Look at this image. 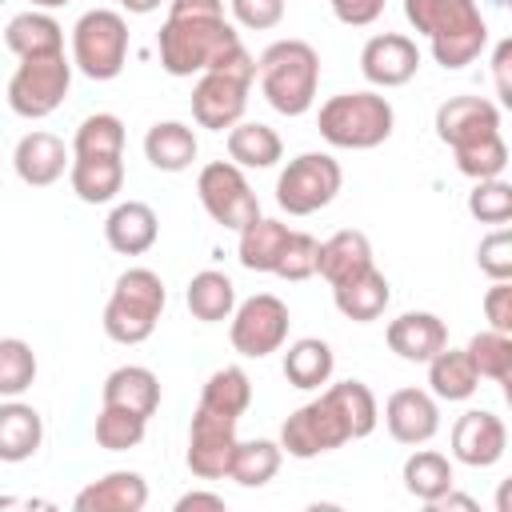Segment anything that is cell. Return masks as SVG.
<instances>
[{
    "instance_id": "cell-1",
    "label": "cell",
    "mask_w": 512,
    "mask_h": 512,
    "mask_svg": "<svg viewBox=\"0 0 512 512\" xmlns=\"http://www.w3.org/2000/svg\"><path fill=\"white\" fill-rule=\"evenodd\" d=\"M156 56L168 76H200L220 68L256 80V56L244 48L228 16H168L156 32Z\"/></svg>"
},
{
    "instance_id": "cell-2",
    "label": "cell",
    "mask_w": 512,
    "mask_h": 512,
    "mask_svg": "<svg viewBox=\"0 0 512 512\" xmlns=\"http://www.w3.org/2000/svg\"><path fill=\"white\" fill-rule=\"evenodd\" d=\"M404 20L432 48V60L448 72L476 64L488 48V20L476 0H404Z\"/></svg>"
},
{
    "instance_id": "cell-3",
    "label": "cell",
    "mask_w": 512,
    "mask_h": 512,
    "mask_svg": "<svg viewBox=\"0 0 512 512\" xmlns=\"http://www.w3.org/2000/svg\"><path fill=\"white\" fill-rule=\"evenodd\" d=\"M256 80L280 116H304L320 92V56L308 40H276L256 56Z\"/></svg>"
},
{
    "instance_id": "cell-4",
    "label": "cell",
    "mask_w": 512,
    "mask_h": 512,
    "mask_svg": "<svg viewBox=\"0 0 512 512\" xmlns=\"http://www.w3.org/2000/svg\"><path fill=\"white\" fill-rule=\"evenodd\" d=\"M316 128L324 144L348 148V152H368L380 148L392 128H396V108L380 88H360V92H336L320 104Z\"/></svg>"
},
{
    "instance_id": "cell-5",
    "label": "cell",
    "mask_w": 512,
    "mask_h": 512,
    "mask_svg": "<svg viewBox=\"0 0 512 512\" xmlns=\"http://www.w3.org/2000/svg\"><path fill=\"white\" fill-rule=\"evenodd\" d=\"M168 304V288L160 280V272L152 268H128L116 276L112 296L104 304V336L116 344H144Z\"/></svg>"
},
{
    "instance_id": "cell-6",
    "label": "cell",
    "mask_w": 512,
    "mask_h": 512,
    "mask_svg": "<svg viewBox=\"0 0 512 512\" xmlns=\"http://www.w3.org/2000/svg\"><path fill=\"white\" fill-rule=\"evenodd\" d=\"M128 20L116 8H88L72 24V68L88 80H116L128 60Z\"/></svg>"
},
{
    "instance_id": "cell-7",
    "label": "cell",
    "mask_w": 512,
    "mask_h": 512,
    "mask_svg": "<svg viewBox=\"0 0 512 512\" xmlns=\"http://www.w3.org/2000/svg\"><path fill=\"white\" fill-rule=\"evenodd\" d=\"M72 72H76L72 68V56H64V52L20 60L16 72H12V80H8V92H4L8 96V108L16 116H24V120L52 116L64 104L68 88H72Z\"/></svg>"
},
{
    "instance_id": "cell-8",
    "label": "cell",
    "mask_w": 512,
    "mask_h": 512,
    "mask_svg": "<svg viewBox=\"0 0 512 512\" xmlns=\"http://www.w3.org/2000/svg\"><path fill=\"white\" fill-rule=\"evenodd\" d=\"M344 168L332 152H300L276 176V204L288 216H312L340 196Z\"/></svg>"
},
{
    "instance_id": "cell-9",
    "label": "cell",
    "mask_w": 512,
    "mask_h": 512,
    "mask_svg": "<svg viewBox=\"0 0 512 512\" xmlns=\"http://www.w3.org/2000/svg\"><path fill=\"white\" fill-rule=\"evenodd\" d=\"M348 440H352L348 420L340 416V408L332 404V396L320 392L316 400H308V404H300L296 412L284 416L276 444H280L292 460H316V456H324V452L344 448Z\"/></svg>"
},
{
    "instance_id": "cell-10",
    "label": "cell",
    "mask_w": 512,
    "mask_h": 512,
    "mask_svg": "<svg viewBox=\"0 0 512 512\" xmlns=\"http://www.w3.org/2000/svg\"><path fill=\"white\" fill-rule=\"evenodd\" d=\"M288 324H292L288 304L272 292H256L248 300H236L228 316V340L240 356L264 360L288 344Z\"/></svg>"
},
{
    "instance_id": "cell-11",
    "label": "cell",
    "mask_w": 512,
    "mask_h": 512,
    "mask_svg": "<svg viewBox=\"0 0 512 512\" xmlns=\"http://www.w3.org/2000/svg\"><path fill=\"white\" fill-rule=\"evenodd\" d=\"M196 196L204 204V212L228 228V232H240L248 220L260 216V200L244 176V168H236L232 160H212L200 168L196 176Z\"/></svg>"
},
{
    "instance_id": "cell-12",
    "label": "cell",
    "mask_w": 512,
    "mask_h": 512,
    "mask_svg": "<svg viewBox=\"0 0 512 512\" xmlns=\"http://www.w3.org/2000/svg\"><path fill=\"white\" fill-rule=\"evenodd\" d=\"M236 416H224V412H212L204 404H196L192 412V424H188V452H184V464L196 480H224L228 476V464H232V452H236Z\"/></svg>"
},
{
    "instance_id": "cell-13",
    "label": "cell",
    "mask_w": 512,
    "mask_h": 512,
    "mask_svg": "<svg viewBox=\"0 0 512 512\" xmlns=\"http://www.w3.org/2000/svg\"><path fill=\"white\" fill-rule=\"evenodd\" d=\"M248 92H252V76L208 68L192 84V120L208 132H228L232 124L244 120Z\"/></svg>"
},
{
    "instance_id": "cell-14",
    "label": "cell",
    "mask_w": 512,
    "mask_h": 512,
    "mask_svg": "<svg viewBox=\"0 0 512 512\" xmlns=\"http://www.w3.org/2000/svg\"><path fill=\"white\" fill-rule=\"evenodd\" d=\"M432 128H436L440 144H448L452 152L480 144L500 132V104H492L488 96H448L436 108Z\"/></svg>"
},
{
    "instance_id": "cell-15",
    "label": "cell",
    "mask_w": 512,
    "mask_h": 512,
    "mask_svg": "<svg viewBox=\"0 0 512 512\" xmlns=\"http://www.w3.org/2000/svg\"><path fill=\"white\" fill-rule=\"evenodd\" d=\"M360 72L372 88H400L420 72V48L404 32H376L360 48Z\"/></svg>"
},
{
    "instance_id": "cell-16",
    "label": "cell",
    "mask_w": 512,
    "mask_h": 512,
    "mask_svg": "<svg viewBox=\"0 0 512 512\" xmlns=\"http://www.w3.org/2000/svg\"><path fill=\"white\" fill-rule=\"evenodd\" d=\"M508 448V428L488 408H468L452 424V460L464 468H492Z\"/></svg>"
},
{
    "instance_id": "cell-17",
    "label": "cell",
    "mask_w": 512,
    "mask_h": 512,
    "mask_svg": "<svg viewBox=\"0 0 512 512\" xmlns=\"http://www.w3.org/2000/svg\"><path fill=\"white\" fill-rule=\"evenodd\" d=\"M384 428L396 444H428L440 432V400L428 388H396L384 400Z\"/></svg>"
},
{
    "instance_id": "cell-18",
    "label": "cell",
    "mask_w": 512,
    "mask_h": 512,
    "mask_svg": "<svg viewBox=\"0 0 512 512\" xmlns=\"http://www.w3.org/2000/svg\"><path fill=\"white\" fill-rule=\"evenodd\" d=\"M72 164V148L56 136V132H44V128H32L16 140L12 148V168L16 176L28 184V188H48L56 184Z\"/></svg>"
},
{
    "instance_id": "cell-19",
    "label": "cell",
    "mask_w": 512,
    "mask_h": 512,
    "mask_svg": "<svg viewBox=\"0 0 512 512\" xmlns=\"http://www.w3.org/2000/svg\"><path fill=\"white\" fill-rule=\"evenodd\" d=\"M388 348L408 364H428L448 344V324L436 312H400L384 328Z\"/></svg>"
},
{
    "instance_id": "cell-20",
    "label": "cell",
    "mask_w": 512,
    "mask_h": 512,
    "mask_svg": "<svg viewBox=\"0 0 512 512\" xmlns=\"http://www.w3.org/2000/svg\"><path fill=\"white\" fill-rule=\"evenodd\" d=\"M144 504H148V480L128 468L104 472L100 480L84 484L72 500L76 512H140Z\"/></svg>"
},
{
    "instance_id": "cell-21",
    "label": "cell",
    "mask_w": 512,
    "mask_h": 512,
    "mask_svg": "<svg viewBox=\"0 0 512 512\" xmlns=\"http://www.w3.org/2000/svg\"><path fill=\"white\" fill-rule=\"evenodd\" d=\"M160 236V220L144 200H120L104 220V240L120 256H144Z\"/></svg>"
},
{
    "instance_id": "cell-22",
    "label": "cell",
    "mask_w": 512,
    "mask_h": 512,
    "mask_svg": "<svg viewBox=\"0 0 512 512\" xmlns=\"http://www.w3.org/2000/svg\"><path fill=\"white\" fill-rule=\"evenodd\" d=\"M44 444V416L24 404L20 396H8L0 404V464H24Z\"/></svg>"
},
{
    "instance_id": "cell-23",
    "label": "cell",
    "mask_w": 512,
    "mask_h": 512,
    "mask_svg": "<svg viewBox=\"0 0 512 512\" xmlns=\"http://www.w3.org/2000/svg\"><path fill=\"white\" fill-rule=\"evenodd\" d=\"M368 268H372V244H368V236L360 228H340L328 240H320L316 272L328 280V288L348 284L352 276H360Z\"/></svg>"
},
{
    "instance_id": "cell-24",
    "label": "cell",
    "mask_w": 512,
    "mask_h": 512,
    "mask_svg": "<svg viewBox=\"0 0 512 512\" xmlns=\"http://www.w3.org/2000/svg\"><path fill=\"white\" fill-rule=\"evenodd\" d=\"M388 300H392V284H388V276H384L376 264H372L368 272L352 276L348 284H336V288H332L336 312H340L344 320H352V324H372V320H380L384 308H388Z\"/></svg>"
},
{
    "instance_id": "cell-25",
    "label": "cell",
    "mask_w": 512,
    "mask_h": 512,
    "mask_svg": "<svg viewBox=\"0 0 512 512\" xmlns=\"http://www.w3.org/2000/svg\"><path fill=\"white\" fill-rule=\"evenodd\" d=\"M4 48L20 60L28 56H52V52H64V28L52 12H40V8H28V12H16L8 24H4Z\"/></svg>"
},
{
    "instance_id": "cell-26",
    "label": "cell",
    "mask_w": 512,
    "mask_h": 512,
    "mask_svg": "<svg viewBox=\"0 0 512 512\" xmlns=\"http://www.w3.org/2000/svg\"><path fill=\"white\" fill-rule=\"evenodd\" d=\"M100 404H116V408L152 416L160 408V376L152 368H144V364H120V368H112L104 376Z\"/></svg>"
},
{
    "instance_id": "cell-27",
    "label": "cell",
    "mask_w": 512,
    "mask_h": 512,
    "mask_svg": "<svg viewBox=\"0 0 512 512\" xmlns=\"http://www.w3.org/2000/svg\"><path fill=\"white\" fill-rule=\"evenodd\" d=\"M196 152H200V140H196L192 124H184V120H156L144 132V160L156 172H184V168H192Z\"/></svg>"
},
{
    "instance_id": "cell-28",
    "label": "cell",
    "mask_w": 512,
    "mask_h": 512,
    "mask_svg": "<svg viewBox=\"0 0 512 512\" xmlns=\"http://www.w3.org/2000/svg\"><path fill=\"white\" fill-rule=\"evenodd\" d=\"M68 184L84 204H112L124 188V156H72Z\"/></svg>"
},
{
    "instance_id": "cell-29",
    "label": "cell",
    "mask_w": 512,
    "mask_h": 512,
    "mask_svg": "<svg viewBox=\"0 0 512 512\" xmlns=\"http://www.w3.org/2000/svg\"><path fill=\"white\" fill-rule=\"evenodd\" d=\"M400 480H404L408 496H416L420 504H436L448 488H456V468H452V460L444 452L416 444V452L400 468Z\"/></svg>"
},
{
    "instance_id": "cell-30",
    "label": "cell",
    "mask_w": 512,
    "mask_h": 512,
    "mask_svg": "<svg viewBox=\"0 0 512 512\" xmlns=\"http://www.w3.org/2000/svg\"><path fill=\"white\" fill-rule=\"evenodd\" d=\"M480 388V376L468 360L464 348H452L444 344L432 360H428V392L436 400H448V404H460V400H472Z\"/></svg>"
},
{
    "instance_id": "cell-31",
    "label": "cell",
    "mask_w": 512,
    "mask_h": 512,
    "mask_svg": "<svg viewBox=\"0 0 512 512\" xmlns=\"http://www.w3.org/2000/svg\"><path fill=\"white\" fill-rule=\"evenodd\" d=\"M336 372V356H332V344L320 340V336H300L288 344L284 352V380L300 392H312L320 384H328Z\"/></svg>"
},
{
    "instance_id": "cell-32",
    "label": "cell",
    "mask_w": 512,
    "mask_h": 512,
    "mask_svg": "<svg viewBox=\"0 0 512 512\" xmlns=\"http://www.w3.org/2000/svg\"><path fill=\"white\" fill-rule=\"evenodd\" d=\"M280 156H284V140H280L276 128H268L260 120H240V124L228 128V160L236 168H256L260 172V168L280 164Z\"/></svg>"
},
{
    "instance_id": "cell-33",
    "label": "cell",
    "mask_w": 512,
    "mask_h": 512,
    "mask_svg": "<svg viewBox=\"0 0 512 512\" xmlns=\"http://www.w3.org/2000/svg\"><path fill=\"white\" fill-rule=\"evenodd\" d=\"M288 224H280V220H272V216H256V220H248L236 236H240V244H236V260L248 268V272H276V260H280V252H284V240H288Z\"/></svg>"
},
{
    "instance_id": "cell-34",
    "label": "cell",
    "mask_w": 512,
    "mask_h": 512,
    "mask_svg": "<svg viewBox=\"0 0 512 512\" xmlns=\"http://www.w3.org/2000/svg\"><path fill=\"white\" fill-rule=\"evenodd\" d=\"M184 304H188V312H192L200 324H220V320H228L232 308H236V284H232L220 268H204V272H196V276L188 280Z\"/></svg>"
},
{
    "instance_id": "cell-35",
    "label": "cell",
    "mask_w": 512,
    "mask_h": 512,
    "mask_svg": "<svg viewBox=\"0 0 512 512\" xmlns=\"http://www.w3.org/2000/svg\"><path fill=\"white\" fill-rule=\"evenodd\" d=\"M284 464V448L276 440H236L232 464H228V480H236L240 488H264L268 480H276Z\"/></svg>"
},
{
    "instance_id": "cell-36",
    "label": "cell",
    "mask_w": 512,
    "mask_h": 512,
    "mask_svg": "<svg viewBox=\"0 0 512 512\" xmlns=\"http://www.w3.org/2000/svg\"><path fill=\"white\" fill-rule=\"evenodd\" d=\"M200 404L212 408V412H224V416H236L240 420L248 412V404H252V380H248V372L240 364L216 368L204 380V388H200Z\"/></svg>"
},
{
    "instance_id": "cell-37",
    "label": "cell",
    "mask_w": 512,
    "mask_h": 512,
    "mask_svg": "<svg viewBox=\"0 0 512 512\" xmlns=\"http://www.w3.org/2000/svg\"><path fill=\"white\" fill-rule=\"evenodd\" d=\"M324 392L332 396V404H336L340 416L348 420L352 440L372 436V428L380 424V404H376V396H372V388H368L364 380H340V384H328Z\"/></svg>"
},
{
    "instance_id": "cell-38",
    "label": "cell",
    "mask_w": 512,
    "mask_h": 512,
    "mask_svg": "<svg viewBox=\"0 0 512 512\" xmlns=\"http://www.w3.org/2000/svg\"><path fill=\"white\" fill-rule=\"evenodd\" d=\"M464 352H468V360H472L480 380H496V384L512 380V332L484 328L464 344Z\"/></svg>"
},
{
    "instance_id": "cell-39",
    "label": "cell",
    "mask_w": 512,
    "mask_h": 512,
    "mask_svg": "<svg viewBox=\"0 0 512 512\" xmlns=\"http://www.w3.org/2000/svg\"><path fill=\"white\" fill-rule=\"evenodd\" d=\"M92 432H96V444H100L104 452H132V448L144 444L148 416L128 412V408H116V404H100Z\"/></svg>"
},
{
    "instance_id": "cell-40",
    "label": "cell",
    "mask_w": 512,
    "mask_h": 512,
    "mask_svg": "<svg viewBox=\"0 0 512 512\" xmlns=\"http://www.w3.org/2000/svg\"><path fill=\"white\" fill-rule=\"evenodd\" d=\"M72 156H124V120L116 112H92L76 124Z\"/></svg>"
},
{
    "instance_id": "cell-41",
    "label": "cell",
    "mask_w": 512,
    "mask_h": 512,
    "mask_svg": "<svg viewBox=\"0 0 512 512\" xmlns=\"http://www.w3.org/2000/svg\"><path fill=\"white\" fill-rule=\"evenodd\" d=\"M36 352L20 336H0V396H24L36 384Z\"/></svg>"
},
{
    "instance_id": "cell-42",
    "label": "cell",
    "mask_w": 512,
    "mask_h": 512,
    "mask_svg": "<svg viewBox=\"0 0 512 512\" xmlns=\"http://www.w3.org/2000/svg\"><path fill=\"white\" fill-rule=\"evenodd\" d=\"M456 168L468 176V180H492V176H504L508 168V144L504 136H488L480 144H468V148H456Z\"/></svg>"
},
{
    "instance_id": "cell-43",
    "label": "cell",
    "mask_w": 512,
    "mask_h": 512,
    "mask_svg": "<svg viewBox=\"0 0 512 512\" xmlns=\"http://www.w3.org/2000/svg\"><path fill=\"white\" fill-rule=\"evenodd\" d=\"M468 212H472L480 224H508V220H512V184H508L504 176L472 180Z\"/></svg>"
},
{
    "instance_id": "cell-44",
    "label": "cell",
    "mask_w": 512,
    "mask_h": 512,
    "mask_svg": "<svg viewBox=\"0 0 512 512\" xmlns=\"http://www.w3.org/2000/svg\"><path fill=\"white\" fill-rule=\"evenodd\" d=\"M316 252H320V240L312 232H288L284 252L276 260V272L272 276H280L288 284H300V280L316 276Z\"/></svg>"
},
{
    "instance_id": "cell-45",
    "label": "cell",
    "mask_w": 512,
    "mask_h": 512,
    "mask_svg": "<svg viewBox=\"0 0 512 512\" xmlns=\"http://www.w3.org/2000/svg\"><path fill=\"white\" fill-rule=\"evenodd\" d=\"M476 264L488 280H512V232L504 224L476 244Z\"/></svg>"
},
{
    "instance_id": "cell-46",
    "label": "cell",
    "mask_w": 512,
    "mask_h": 512,
    "mask_svg": "<svg viewBox=\"0 0 512 512\" xmlns=\"http://www.w3.org/2000/svg\"><path fill=\"white\" fill-rule=\"evenodd\" d=\"M228 12L248 32H268L284 20V0H228Z\"/></svg>"
},
{
    "instance_id": "cell-47",
    "label": "cell",
    "mask_w": 512,
    "mask_h": 512,
    "mask_svg": "<svg viewBox=\"0 0 512 512\" xmlns=\"http://www.w3.org/2000/svg\"><path fill=\"white\" fill-rule=\"evenodd\" d=\"M484 320L496 332H512V284L508 280H492V288L484 292Z\"/></svg>"
},
{
    "instance_id": "cell-48",
    "label": "cell",
    "mask_w": 512,
    "mask_h": 512,
    "mask_svg": "<svg viewBox=\"0 0 512 512\" xmlns=\"http://www.w3.org/2000/svg\"><path fill=\"white\" fill-rule=\"evenodd\" d=\"M328 8H332V16H336L340 24H348V28H368V24L380 20L384 0H328Z\"/></svg>"
},
{
    "instance_id": "cell-49",
    "label": "cell",
    "mask_w": 512,
    "mask_h": 512,
    "mask_svg": "<svg viewBox=\"0 0 512 512\" xmlns=\"http://www.w3.org/2000/svg\"><path fill=\"white\" fill-rule=\"evenodd\" d=\"M508 68H512V40H500L496 52H492V72H496V96L504 104H512V80H508Z\"/></svg>"
},
{
    "instance_id": "cell-50",
    "label": "cell",
    "mask_w": 512,
    "mask_h": 512,
    "mask_svg": "<svg viewBox=\"0 0 512 512\" xmlns=\"http://www.w3.org/2000/svg\"><path fill=\"white\" fill-rule=\"evenodd\" d=\"M168 16H224V0H168Z\"/></svg>"
},
{
    "instance_id": "cell-51",
    "label": "cell",
    "mask_w": 512,
    "mask_h": 512,
    "mask_svg": "<svg viewBox=\"0 0 512 512\" xmlns=\"http://www.w3.org/2000/svg\"><path fill=\"white\" fill-rule=\"evenodd\" d=\"M192 508H208V512H224V496L220 492H184L176 500V512H192Z\"/></svg>"
},
{
    "instance_id": "cell-52",
    "label": "cell",
    "mask_w": 512,
    "mask_h": 512,
    "mask_svg": "<svg viewBox=\"0 0 512 512\" xmlns=\"http://www.w3.org/2000/svg\"><path fill=\"white\" fill-rule=\"evenodd\" d=\"M124 12H132V16H148V12H156L160 4H168V0H116Z\"/></svg>"
},
{
    "instance_id": "cell-53",
    "label": "cell",
    "mask_w": 512,
    "mask_h": 512,
    "mask_svg": "<svg viewBox=\"0 0 512 512\" xmlns=\"http://www.w3.org/2000/svg\"><path fill=\"white\" fill-rule=\"evenodd\" d=\"M32 8H40V12H52V8H64V4H72V0H28Z\"/></svg>"
},
{
    "instance_id": "cell-54",
    "label": "cell",
    "mask_w": 512,
    "mask_h": 512,
    "mask_svg": "<svg viewBox=\"0 0 512 512\" xmlns=\"http://www.w3.org/2000/svg\"><path fill=\"white\" fill-rule=\"evenodd\" d=\"M496 4H508V0H496Z\"/></svg>"
},
{
    "instance_id": "cell-55",
    "label": "cell",
    "mask_w": 512,
    "mask_h": 512,
    "mask_svg": "<svg viewBox=\"0 0 512 512\" xmlns=\"http://www.w3.org/2000/svg\"><path fill=\"white\" fill-rule=\"evenodd\" d=\"M0 4H4V0H0Z\"/></svg>"
}]
</instances>
